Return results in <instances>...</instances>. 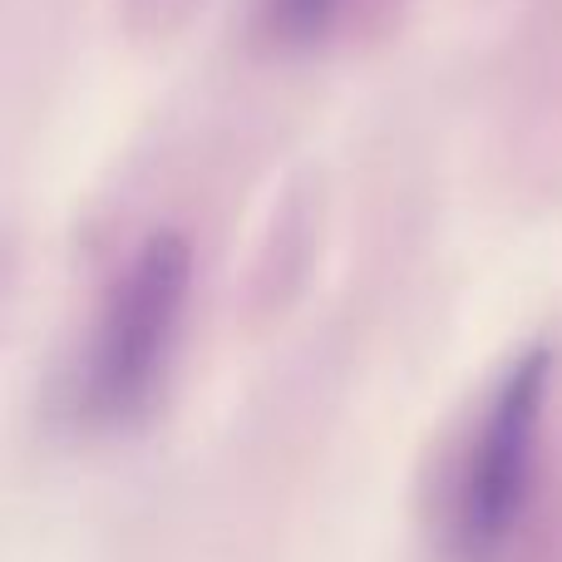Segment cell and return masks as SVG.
Returning a JSON list of instances; mask_svg holds the SVG:
<instances>
[{"instance_id": "6da1fadb", "label": "cell", "mask_w": 562, "mask_h": 562, "mask_svg": "<svg viewBox=\"0 0 562 562\" xmlns=\"http://www.w3.org/2000/svg\"><path fill=\"white\" fill-rule=\"evenodd\" d=\"M193 301V243L158 227L109 277L75 366V419L94 435H128L158 409Z\"/></svg>"}, {"instance_id": "7a4b0ae2", "label": "cell", "mask_w": 562, "mask_h": 562, "mask_svg": "<svg viewBox=\"0 0 562 562\" xmlns=\"http://www.w3.org/2000/svg\"><path fill=\"white\" fill-rule=\"evenodd\" d=\"M553 375V350L528 346L488 390L445 494V548L454 562H504L524 538L543 479Z\"/></svg>"}, {"instance_id": "3957f363", "label": "cell", "mask_w": 562, "mask_h": 562, "mask_svg": "<svg viewBox=\"0 0 562 562\" xmlns=\"http://www.w3.org/2000/svg\"><path fill=\"white\" fill-rule=\"evenodd\" d=\"M340 15H346V0H262L257 20H262V35L281 49H316L336 35Z\"/></svg>"}]
</instances>
